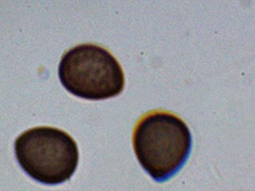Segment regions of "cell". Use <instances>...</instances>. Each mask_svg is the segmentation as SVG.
I'll return each instance as SVG.
<instances>
[{
	"instance_id": "6da1fadb",
	"label": "cell",
	"mask_w": 255,
	"mask_h": 191,
	"mask_svg": "<svg viewBox=\"0 0 255 191\" xmlns=\"http://www.w3.org/2000/svg\"><path fill=\"white\" fill-rule=\"evenodd\" d=\"M132 144L145 171L153 180L165 182L186 163L191 153V132L178 116L166 111H152L136 123Z\"/></svg>"
},
{
	"instance_id": "3957f363",
	"label": "cell",
	"mask_w": 255,
	"mask_h": 191,
	"mask_svg": "<svg viewBox=\"0 0 255 191\" xmlns=\"http://www.w3.org/2000/svg\"><path fill=\"white\" fill-rule=\"evenodd\" d=\"M59 77L71 94L92 101L118 96L125 86L121 65L95 44H81L66 52L59 65Z\"/></svg>"
},
{
	"instance_id": "7a4b0ae2",
	"label": "cell",
	"mask_w": 255,
	"mask_h": 191,
	"mask_svg": "<svg viewBox=\"0 0 255 191\" xmlns=\"http://www.w3.org/2000/svg\"><path fill=\"white\" fill-rule=\"evenodd\" d=\"M14 151L26 174L48 186L68 181L79 162L76 141L58 128L42 127L27 130L15 140Z\"/></svg>"
}]
</instances>
